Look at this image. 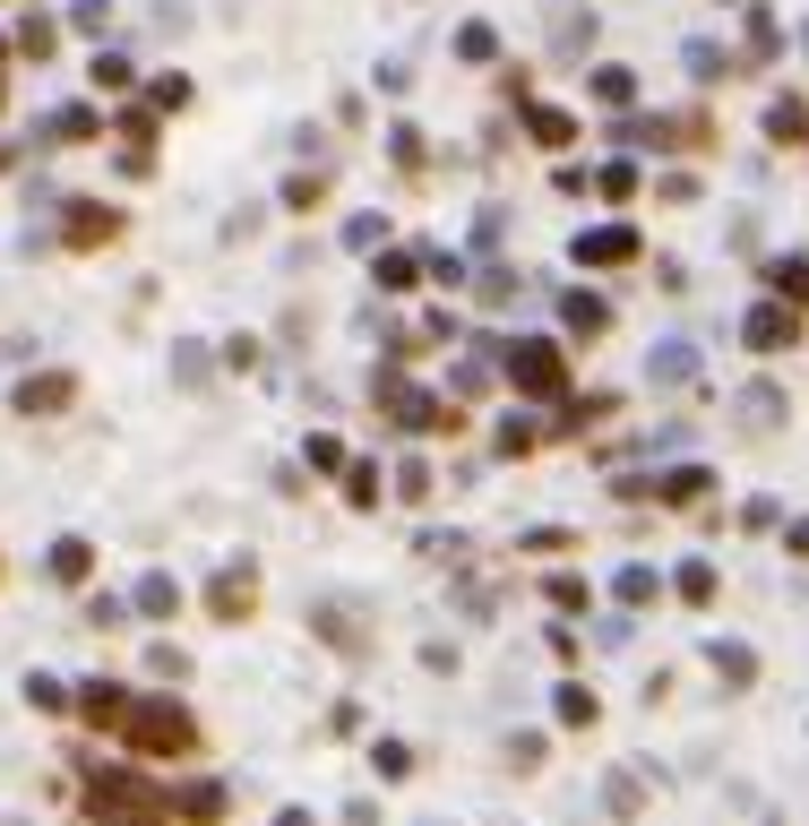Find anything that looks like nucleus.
<instances>
[{"label": "nucleus", "mask_w": 809, "mask_h": 826, "mask_svg": "<svg viewBox=\"0 0 809 826\" xmlns=\"http://www.w3.org/2000/svg\"><path fill=\"white\" fill-rule=\"evenodd\" d=\"M17 405H26V414H61V405H69V379H61V370H52V379H26Z\"/></svg>", "instance_id": "423d86ee"}, {"label": "nucleus", "mask_w": 809, "mask_h": 826, "mask_svg": "<svg viewBox=\"0 0 809 826\" xmlns=\"http://www.w3.org/2000/svg\"><path fill=\"white\" fill-rule=\"evenodd\" d=\"M560 723H594V698H585V689H560Z\"/></svg>", "instance_id": "412c9836"}, {"label": "nucleus", "mask_w": 809, "mask_h": 826, "mask_svg": "<svg viewBox=\"0 0 809 826\" xmlns=\"http://www.w3.org/2000/svg\"><path fill=\"white\" fill-rule=\"evenodd\" d=\"M216 611H225V620H232V611H250V577H241V569L216 577Z\"/></svg>", "instance_id": "4468645a"}, {"label": "nucleus", "mask_w": 809, "mask_h": 826, "mask_svg": "<svg viewBox=\"0 0 809 826\" xmlns=\"http://www.w3.org/2000/svg\"><path fill=\"white\" fill-rule=\"evenodd\" d=\"M534 138L543 147H569V113H534Z\"/></svg>", "instance_id": "6ab92c4d"}, {"label": "nucleus", "mask_w": 809, "mask_h": 826, "mask_svg": "<svg viewBox=\"0 0 809 826\" xmlns=\"http://www.w3.org/2000/svg\"><path fill=\"white\" fill-rule=\"evenodd\" d=\"M749 345H758V354L793 345V302H767V310H749Z\"/></svg>", "instance_id": "39448f33"}, {"label": "nucleus", "mask_w": 809, "mask_h": 826, "mask_svg": "<svg viewBox=\"0 0 809 826\" xmlns=\"http://www.w3.org/2000/svg\"><path fill=\"white\" fill-rule=\"evenodd\" d=\"M121 723H129L138 749H190V714L181 707H121Z\"/></svg>", "instance_id": "7ed1b4c3"}, {"label": "nucleus", "mask_w": 809, "mask_h": 826, "mask_svg": "<svg viewBox=\"0 0 809 826\" xmlns=\"http://www.w3.org/2000/svg\"><path fill=\"white\" fill-rule=\"evenodd\" d=\"M767 129H775V138H801L809 113H801V104H775V113H767Z\"/></svg>", "instance_id": "a211bd4d"}, {"label": "nucleus", "mask_w": 809, "mask_h": 826, "mask_svg": "<svg viewBox=\"0 0 809 826\" xmlns=\"http://www.w3.org/2000/svg\"><path fill=\"white\" fill-rule=\"evenodd\" d=\"M113 233H121L113 207H69V241H113Z\"/></svg>", "instance_id": "6e6552de"}, {"label": "nucleus", "mask_w": 809, "mask_h": 826, "mask_svg": "<svg viewBox=\"0 0 809 826\" xmlns=\"http://www.w3.org/2000/svg\"><path fill=\"white\" fill-rule=\"evenodd\" d=\"M508 379H517L526 396H560V379H569V370H560V345H543V336H526V345L508 354Z\"/></svg>", "instance_id": "f03ea898"}, {"label": "nucleus", "mask_w": 809, "mask_h": 826, "mask_svg": "<svg viewBox=\"0 0 809 826\" xmlns=\"http://www.w3.org/2000/svg\"><path fill=\"white\" fill-rule=\"evenodd\" d=\"M69 17H78V26H87V35H104V17H113V0H78V9H69Z\"/></svg>", "instance_id": "4be33fe9"}, {"label": "nucleus", "mask_w": 809, "mask_h": 826, "mask_svg": "<svg viewBox=\"0 0 809 826\" xmlns=\"http://www.w3.org/2000/svg\"><path fill=\"white\" fill-rule=\"evenodd\" d=\"M181 810H190V818H216V810H225V792H216V784H190V792H181Z\"/></svg>", "instance_id": "dca6fc26"}, {"label": "nucleus", "mask_w": 809, "mask_h": 826, "mask_svg": "<svg viewBox=\"0 0 809 826\" xmlns=\"http://www.w3.org/2000/svg\"><path fill=\"white\" fill-rule=\"evenodd\" d=\"M793 551H801V560H809V525H793Z\"/></svg>", "instance_id": "5701e85b"}, {"label": "nucleus", "mask_w": 809, "mask_h": 826, "mask_svg": "<svg viewBox=\"0 0 809 826\" xmlns=\"http://www.w3.org/2000/svg\"><path fill=\"white\" fill-rule=\"evenodd\" d=\"M655 379H663V387L697 379V354H690V345H655Z\"/></svg>", "instance_id": "1a4fd4ad"}, {"label": "nucleus", "mask_w": 809, "mask_h": 826, "mask_svg": "<svg viewBox=\"0 0 809 826\" xmlns=\"http://www.w3.org/2000/svg\"><path fill=\"white\" fill-rule=\"evenodd\" d=\"M578 258H585V267H620V258H637V233H629V225H603V233H578Z\"/></svg>", "instance_id": "20e7f679"}, {"label": "nucleus", "mask_w": 809, "mask_h": 826, "mask_svg": "<svg viewBox=\"0 0 809 826\" xmlns=\"http://www.w3.org/2000/svg\"><path fill=\"white\" fill-rule=\"evenodd\" d=\"M569 328H578V336L603 328V302H594V293H569Z\"/></svg>", "instance_id": "2eb2a0df"}, {"label": "nucleus", "mask_w": 809, "mask_h": 826, "mask_svg": "<svg viewBox=\"0 0 809 826\" xmlns=\"http://www.w3.org/2000/svg\"><path fill=\"white\" fill-rule=\"evenodd\" d=\"M741 422H749V431H775V422H784V387H749V396H741Z\"/></svg>", "instance_id": "0eeeda50"}, {"label": "nucleus", "mask_w": 809, "mask_h": 826, "mask_svg": "<svg viewBox=\"0 0 809 826\" xmlns=\"http://www.w3.org/2000/svg\"><path fill=\"white\" fill-rule=\"evenodd\" d=\"M594 96H603V104H629L637 78H629V69H594Z\"/></svg>", "instance_id": "f8f14e48"}, {"label": "nucleus", "mask_w": 809, "mask_h": 826, "mask_svg": "<svg viewBox=\"0 0 809 826\" xmlns=\"http://www.w3.org/2000/svg\"><path fill=\"white\" fill-rule=\"evenodd\" d=\"M345 491H353V508H379V473H370V466H353Z\"/></svg>", "instance_id": "f3484780"}, {"label": "nucleus", "mask_w": 809, "mask_h": 826, "mask_svg": "<svg viewBox=\"0 0 809 826\" xmlns=\"http://www.w3.org/2000/svg\"><path fill=\"white\" fill-rule=\"evenodd\" d=\"M697 491H706V473H697V466H681L672 482H663V499H697Z\"/></svg>", "instance_id": "aec40b11"}, {"label": "nucleus", "mask_w": 809, "mask_h": 826, "mask_svg": "<svg viewBox=\"0 0 809 826\" xmlns=\"http://www.w3.org/2000/svg\"><path fill=\"white\" fill-rule=\"evenodd\" d=\"M775 293L801 310V302H809V258H775Z\"/></svg>", "instance_id": "9b49d317"}, {"label": "nucleus", "mask_w": 809, "mask_h": 826, "mask_svg": "<svg viewBox=\"0 0 809 826\" xmlns=\"http://www.w3.org/2000/svg\"><path fill=\"white\" fill-rule=\"evenodd\" d=\"M276 826H311V818H302V810H285V818H276Z\"/></svg>", "instance_id": "b1692460"}, {"label": "nucleus", "mask_w": 809, "mask_h": 826, "mask_svg": "<svg viewBox=\"0 0 809 826\" xmlns=\"http://www.w3.org/2000/svg\"><path fill=\"white\" fill-rule=\"evenodd\" d=\"M87 569H96V551H87V543H52V577H61V586H78Z\"/></svg>", "instance_id": "9d476101"}, {"label": "nucleus", "mask_w": 809, "mask_h": 826, "mask_svg": "<svg viewBox=\"0 0 809 826\" xmlns=\"http://www.w3.org/2000/svg\"><path fill=\"white\" fill-rule=\"evenodd\" d=\"M96 818L104 826H164V792L129 784V775H104V784H96Z\"/></svg>", "instance_id": "f257e3e1"}, {"label": "nucleus", "mask_w": 809, "mask_h": 826, "mask_svg": "<svg viewBox=\"0 0 809 826\" xmlns=\"http://www.w3.org/2000/svg\"><path fill=\"white\" fill-rule=\"evenodd\" d=\"M534 440H543V431H534V422H526V414H508V422H500V448H508V457H526V448H534Z\"/></svg>", "instance_id": "ddd939ff"}]
</instances>
